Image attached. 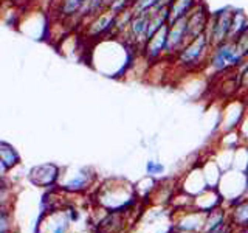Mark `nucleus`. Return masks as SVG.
<instances>
[{
  "instance_id": "9b49d317",
  "label": "nucleus",
  "mask_w": 248,
  "mask_h": 233,
  "mask_svg": "<svg viewBox=\"0 0 248 233\" xmlns=\"http://www.w3.org/2000/svg\"><path fill=\"white\" fill-rule=\"evenodd\" d=\"M248 28V19L242 10H236L232 13V20H231V28L228 33L227 41H236V39L244 33Z\"/></svg>"
},
{
  "instance_id": "ddd939ff",
  "label": "nucleus",
  "mask_w": 248,
  "mask_h": 233,
  "mask_svg": "<svg viewBox=\"0 0 248 233\" xmlns=\"http://www.w3.org/2000/svg\"><path fill=\"white\" fill-rule=\"evenodd\" d=\"M132 19H134V13H132L130 8H127V10H124V11L116 14L113 36H124V34H126V31L129 30Z\"/></svg>"
},
{
  "instance_id": "f257e3e1",
  "label": "nucleus",
  "mask_w": 248,
  "mask_h": 233,
  "mask_svg": "<svg viewBox=\"0 0 248 233\" xmlns=\"http://www.w3.org/2000/svg\"><path fill=\"white\" fill-rule=\"evenodd\" d=\"M213 45L209 44L206 34H200L199 37L192 39L186 44L183 49L178 51L175 56V62L183 68H197L200 64H203L206 59H209Z\"/></svg>"
},
{
  "instance_id": "a211bd4d",
  "label": "nucleus",
  "mask_w": 248,
  "mask_h": 233,
  "mask_svg": "<svg viewBox=\"0 0 248 233\" xmlns=\"http://www.w3.org/2000/svg\"><path fill=\"white\" fill-rule=\"evenodd\" d=\"M242 66H248V56H247V59H245V62H244Z\"/></svg>"
},
{
  "instance_id": "423d86ee",
  "label": "nucleus",
  "mask_w": 248,
  "mask_h": 233,
  "mask_svg": "<svg viewBox=\"0 0 248 233\" xmlns=\"http://www.w3.org/2000/svg\"><path fill=\"white\" fill-rule=\"evenodd\" d=\"M209 19H211V13L208 11L203 2H200L186 17V20H188V42L205 33Z\"/></svg>"
},
{
  "instance_id": "f3484780",
  "label": "nucleus",
  "mask_w": 248,
  "mask_h": 233,
  "mask_svg": "<svg viewBox=\"0 0 248 233\" xmlns=\"http://www.w3.org/2000/svg\"><path fill=\"white\" fill-rule=\"evenodd\" d=\"M240 75H239V87L248 90V66H240Z\"/></svg>"
},
{
  "instance_id": "9d476101",
  "label": "nucleus",
  "mask_w": 248,
  "mask_h": 233,
  "mask_svg": "<svg viewBox=\"0 0 248 233\" xmlns=\"http://www.w3.org/2000/svg\"><path fill=\"white\" fill-rule=\"evenodd\" d=\"M58 176V168L54 165H41L31 171V181L39 185H48Z\"/></svg>"
},
{
  "instance_id": "2eb2a0df",
  "label": "nucleus",
  "mask_w": 248,
  "mask_h": 233,
  "mask_svg": "<svg viewBox=\"0 0 248 233\" xmlns=\"http://www.w3.org/2000/svg\"><path fill=\"white\" fill-rule=\"evenodd\" d=\"M160 0H135L134 5L130 6L132 13H134V16H140V14H146L152 11L155 6L158 5Z\"/></svg>"
},
{
  "instance_id": "20e7f679",
  "label": "nucleus",
  "mask_w": 248,
  "mask_h": 233,
  "mask_svg": "<svg viewBox=\"0 0 248 233\" xmlns=\"http://www.w3.org/2000/svg\"><path fill=\"white\" fill-rule=\"evenodd\" d=\"M115 20H116V14L110 10H106L104 13L98 14L96 17H93L89 20L85 25V34L93 39H99V37H110L113 36V30H115Z\"/></svg>"
},
{
  "instance_id": "7ed1b4c3",
  "label": "nucleus",
  "mask_w": 248,
  "mask_h": 233,
  "mask_svg": "<svg viewBox=\"0 0 248 233\" xmlns=\"http://www.w3.org/2000/svg\"><path fill=\"white\" fill-rule=\"evenodd\" d=\"M147 31H149V13L134 16V19H132L129 30L126 31L124 37H126V42L134 47V49L143 50L147 39H149Z\"/></svg>"
},
{
  "instance_id": "0eeeda50",
  "label": "nucleus",
  "mask_w": 248,
  "mask_h": 233,
  "mask_svg": "<svg viewBox=\"0 0 248 233\" xmlns=\"http://www.w3.org/2000/svg\"><path fill=\"white\" fill-rule=\"evenodd\" d=\"M168 33H169V25L161 27L157 33H155L149 41L143 47V54L147 61H158L160 58L166 56V47H168Z\"/></svg>"
},
{
  "instance_id": "f03ea898",
  "label": "nucleus",
  "mask_w": 248,
  "mask_h": 233,
  "mask_svg": "<svg viewBox=\"0 0 248 233\" xmlns=\"http://www.w3.org/2000/svg\"><path fill=\"white\" fill-rule=\"evenodd\" d=\"M232 13L234 11L230 10V8H223V10L211 14V19H209L205 34L208 37L209 44L213 45V49L228 39L231 20H232Z\"/></svg>"
},
{
  "instance_id": "6e6552de",
  "label": "nucleus",
  "mask_w": 248,
  "mask_h": 233,
  "mask_svg": "<svg viewBox=\"0 0 248 233\" xmlns=\"http://www.w3.org/2000/svg\"><path fill=\"white\" fill-rule=\"evenodd\" d=\"M232 47H234V41H225L211 50L208 64L214 72H227V70L232 68L231 67Z\"/></svg>"
},
{
  "instance_id": "1a4fd4ad",
  "label": "nucleus",
  "mask_w": 248,
  "mask_h": 233,
  "mask_svg": "<svg viewBox=\"0 0 248 233\" xmlns=\"http://www.w3.org/2000/svg\"><path fill=\"white\" fill-rule=\"evenodd\" d=\"M202 0H174L172 3L169 5L168 11H169V20L168 23H174L177 20H180L183 17H188L189 13L196 8Z\"/></svg>"
},
{
  "instance_id": "f8f14e48",
  "label": "nucleus",
  "mask_w": 248,
  "mask_h": 233,
  "mask_svg": "<svg viewBox=\"0 0 248 233\" xmlns=\"http://www.w3.org/2000/svg\"><path fill=\"white\" fill-rule=\"evenodd\" d=\"M85 0H59L58 13L62 19H76Z\"/></svg>"
},
{
  "instance_id": "39448f33",
  "label": "nucleus",
  "mask_w": 248,
  "mask_h": 233,
  "mask_svg": "<svg viewBox=\"0 0 248 233\" xmlns=\"http://www.w3.org/2000/svg\"><path fill=\"white\" fill-rule=\"evenodd\" d=\"M186 44H188V20H186V17H183L169 25L166 56L175 58L178 51H180Z\"/></svg>"
},
{
  "instance_id": "dca6fc26",
  "label": "nucleus",
  "mask_w": 248,
  "mask_h": 233,
  "mask_svg": "<svg viewBox=\"0 0 248 233\" xmlns=\"http://www.w3.org/2000/svg\"><path fill=\"white\" fill-rule=\"evenodd\" d=\"M135 0H115V3L110 6V11H113L115 14H118L124 10H127L132 5H134Z\"/></svg>"
},
{
  "instance_id": "4468645a",
  "label": "nucleus",
  "mask_w": 248,
  "mask_h": 233,
  "mask_svg": "<svg viewBox=\"0 0 248 233\" xmlns=\"http://www.w3.org/2000/svg\"><path fill=\"white\" fill-rule=\"evenodd\" d=\"M0 159H2L3 169H6V168H10V166L16 165V163L19 162V155H17V152H16V150L13 146L2 142V143H0Z\"/></svg>"
}]
</instances>
